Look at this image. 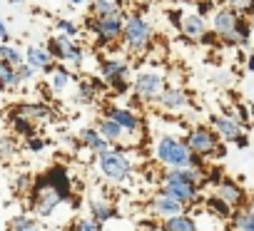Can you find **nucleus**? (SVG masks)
Returning a JSON list of instances; mask_svg holds the SVG:
<instances>
[{"label":"nucleus","mask_w":254,"mask_h":231,"mask_svg":"<svg viewBox=\"0 0 254 231\" xmlns=\"http://www.w3.org/2000/svg\"><path fill=\"white\" fill-rule=\"evenodd\" d=\"M204 186V172L199 169H162L157 177V191L177 199L187 209L199 204Z\"/></svg>","instance_id":"1"},{"label":"nucleus","mask_w":254,"mask_h":231,"mask_svg":"<svg viewBox=\"0 0 254 231\" xmlns=\"http://www.w3.org/2000/svg\"><path fill=\"white\" fill-rule=\"evenodd\" d=\"M152 159L162 167V169H192V149L187 147L185 137L172 135V132H162L155 137L152 142Z\"/></svg>","instance_id":"2"},{"label":"nucleus","mask_w":254,"mask_h":231,"mask_svg":"<svg viewBox=\"0 0 254 231\" xmlns=\"http://www.w3.org/2000/svg\"><path fill=\"white\" fill-rule=\"evenodd\" d=\"M130 149H122V147H110L107 152H102L100 157H95L97 164V174L105 184L110 186H125L135 177V164L132 157L127 154Z\"/></svg>","instance_id":"3"},{"label":"nucleus","mask_w":254,"mask_h":231,"mask_svg":"<svg viewBox=\"0 0 254 231\" xmlns=\"http://www.w3.org/2000/svg\"><path fill=\"white\" fill-rule=\"evenodd\" d=\"M155 43V28L142 13H127L125 18V30L120 45L130 52V55H145Z\"/></svg>","instance_id":"4"},{"label":"nucleus","mask_w":254,"mask_h":231,"mask_svg":"<svg viewBox=\"0 0 254 231\" xmlns=\"http://www.w3.org/2000/svg\"><path fill=\"white\" fill-rule=\"evenodd\" d=\"M167 85H170L167 82V72L162 67H142L132 77L135 99H140L142 104H157Z\"/></svg>","instance_id":"5"},{"label":"nucleus","mask_w":254,"mask_h":231,"mask_svg":"<svg viewBox=\"0 0 254 231\" xmlns=\"http://www.w3.org/2000/svg\"><path fill=\"white\" fill-rule=\"evenodd\" d=\"M63 204H67V201L45 182L43 174L33 179V189H30V194H28V206H30V211H33L38 219H50V216H55V211H58Z\"/></svg>","instance_id":"6"},{"label":"nucleus","mask_w":254,"mask_h":231,"mask_svg":"<svg viewBox=\"0 0 254 231\" xmlns=\"http://www.w3.org/2000/svg\"><path fill=\"white\" fill-rule=\"evenodd\" d=\"M125 18L127 13L120 15H110V18H85V30L95 38V47H110L115 43L122 40V30H125Z\"/></svg>","instance_id":"7"},{"label":"nucleus","mask_w":254,"mask_h":231,"mask_svg":"<svg viewBox=\"0 0 254 231\" xmlns=\"http://www.w3.org/2000/svg\"><path fill=\"white\" fill-rule=\"evenodd\" d=\"M185 142L192 149V154H199L204 159H222L224 157V147L222 139L217 137V132L207 125H194L185 132Z\"/></svg>","instance_id":"8"},{"label":"nucleus","mask_w":254,"mask_h":231,"mask_svg":"<svg viewBox=\"0 0 254 231\" xmlns=\"http://www.w3.org/2000/svg\"><path fill=\"white\" fill-rule=\"evenodd\" d=\"M100 77L115 94H125L127 90H132V77H130V65L127 60L110 55L100 60Z\"/></svg>","instance_id":"9"},{"label":"nucleus","mask_w":254,"mask_h":231,"mask_svg":"<svg viewBox=\"0 0 254 231\" xmlns=\"http://www.w3.org/2000/svg\"><path fill=\"white\" fill-rule=\"evenodd\" d=\"M45 47L50 50V55L55 57V62L67 65V67H82L85 50H82V45H80L75 38H67V35L55 33L53 38H48Z\"/></svg>","instance_id":"10"},{"label":"nucleus","mask_w":254,"mask_h":231,"mask_svg":"<svg viewBox=\"0 0 254 231\" xmlns=\"http://www.w3.org/2000/svg\"><path fill=\"white\" fill-rule=\"evenodd\" d=\"M85 206H87V214H90L92 219L102 221V224H110V221L117 219V206H115L112 196H110L105 189H92V191L87 194Z\"/></svg>","instance_id":"11"},{"label":"nucleus","mask_w":254,"mask_h":231,"mask_svg":"<svg viewBox=\"0 0 254 231\" xmlns=\"http://www.w3.org/2000/svg\"><path fill=\"white\" fill-rule=\"evenodd\" d=\"M102 114H107L110 120H115L127 135H130V137L140 144V135L145 132V130H142L140 112H135V109H130V107H117V104H112V107H107Z\"/></svg>","instance_id":"12"},{"label":"nucleus","mask_w":254,"mask_h":231,"mask_svg":"<svg viewBox=\"0 0 254 231\" xmlns=\"http://www.w3.org/2000/svg\"><path fill=\"white\" fill-rule=\"evenodd\" d=\"M43 177H45V182L65 199V201H75V186H72V177H70V172H67V167L65 164H53V167H48L45 172H43Z\"/></svg>","instance_id":"13"},{"label":"nucleus","mask_w":254,"mask_h":231,"mask_svg":"<svg viewBox=\"0 0 254 231\" xmlns=\"http://www.w3.org/2000/svg\"><path fill=\"white\" fill-rule=\"evenodd\" d=\"M212 194H214L217 199H222L224 204H229L232 209H242V206L249 201V196H247L244 186H242V184H237V182H234V179H229V177H224L217 186H212Z\"/></svg>","instance_id":"14"},{"label":"nucleus","mask_w":254,"mask_h":231,"mask_svg":"<svg viewBox=\"0 0 254 231\" xmlns=\"http://www.w3.org/2000/svg\"><path fill=\"white\" fill-rule=\"evenodd\" d=\"M157 104L165 112H170V114H182L185 109H190L192 99H190V94H187V90L182 85H167Z\"/></svg>","instance_id":"15"},{"label":"nucleus","mask_w":254,"mask_h":231,"mask_svg":"<svg viewBox=\"0 0 254 231\" xmlns=\"http://www.w3.org/2000/svg\"><path fill=\"white\" fill-rule=\"evenodd\" d=\"M209 127L217 132V137H219L224 144H237V142H239V137H242V135H247V132H244V127L232 117V114H214Z\"/></svg>","instance_id":"16"},{"label":"nucleus","mask_w":254,"mask_h":231,"mask_svg":"<svg viewBox=\"0 0 254 231\" xmlns=\"http://www.w3.org/2000/svg\"><path fill=\"white\" fill-rule=\"evenodd\" d=\"M95 127H97V132H100V135H102L112 147H122V149H127V144H137V142H135L130 135H127V132H125L115 120H110L107 114H102V117L97 120V125H95Z\"/></svg>","instance_id":"17"},{"label":"nucleus","mask_w":254,"mask_h":231,"mask_svg":"<svg viewBox=\"0 0 254 231\" xmlns=\"http://www.w3.org/2000/svg\"><path fill=\"white\" fill-rule=\"evenodd\" d=\"M237 20H239V15H237L229 5H224V8H217V10L212 13L209 28H212V33H214V35L219 38V43H222V40H227V38L234 33Z\"/></svg>","instance_id":"18"},{"label":"nucleus","mask_w":254,"mask_h":231,"mask_svg":"<svg viewBox=\"0 0 254 231\" xmlns=\"http://www.w3.org/2000/svg\"><path fill=\"white\" fill-rule=\"evenodd\" d=\"M187 211V206L185 204H180L177 199H172V196H167V194H162V191H157L152 199H150V214L152 216H157V219H172V216H177V214H185Z\"/></svg>","instance_id":"19"},{"label":"nucleus","mask_w":254,"mask_h":231,"mask_svg":"<svg viewBox=\"0 0 254 231\" xmlns=\"http://www.w3.org/2000/svg\"><path fill=\"white\" fill-rule=\"evenodd\" d=\"M105 80L100 77H80L77 85H75V94H72V102L75 104H92L100 94V90H105Z\"/></svg>","instance_id":"20"},{"label":"nucleus","mask_w":254,"mask_h":231,"mask_svg":"<svg viewBox=\"0 0 254 231\" xmlns=\"http://www.w3.org/2000/svg\"><path fill=\"white\" fill-rule=\"evenodd\" d=\"M13 114H20V117H28L35 125H45L53 120V107L45 102H20L10 109Z\"/></svg>","instance_id":"21"},{"label":"nucleus","mask_w":254,"mask_h":231,"mask_svg":"<svg viewBox=\"0 0 254 231\" xmlns=\"http://www.w3.org/2000/svg\"><path fill=\"white\" fill-rule=\"evenodd\" d=\"M25 62L33 67V70H38V72H45V75H50L53 70H55V57L50 55V50L45 47V45H28V50H25Z\"/></svg>","instance_id":"22"},{"label":"nucleus","mask_w":254,"mask_h":231,"mask_svg":"<svg viewBox=\"0 0 254 231\" xmlns=\"http://www.w3.org/2000/svg\"><path fill=\"white\" fill-rule=\"evenodd\" d=\"M182 35L187 38V40H192V43H202V38L209 33V23H207V18L204 15H199L197 10L194 13H185V18H182Z\"/></svg>","instance_id":"23"},{"label":"nucleus","mask_w":254,"mask_h":231,"mask_svg":"<svg viewBox=\"0 0 254 231\" xmlns=\"http://www.w3.org/2000/svg\"><path fill=\"white\" fill-rule=\"evenodd\" d=\"M77 144L82 147V149H87L90 154H95V157H100L102 152H107L112 144L97 132V127H82L80 132H77Z\"/></svg>","instance_id":"24"},{"label":"nucleus","mask_w":254,"mask_h":231,"mask_svg":"<svg viewBox=\"0 0 254 231\" xmlns=\"http://www.w3.org/2000/svg\"><path fill=\"white\" fill-rule=\"evenodd\" d=\"M70 85H72V72H70V67L58 62L55 70L48 75V87H50V92H53V94H63Z\"/></svg>","instance_id":"25"},{"label":"nucleus","mask_w":254,"mask_h":231,"mask_svg":"<svg viewBox=\"0 0 254 231\" xmlns=\"http://www.w3.org/2000/svg\"><path fill=\"white\" fill-rule=\"evenodd\" d=\"M229 224H232V231H254V196H249V201L234 211Z\"/></svg>","instance_id":"26"},{"label":"nucleus","mask_w":254,"mask_h":231,"mask_svg":"<svg viewBox=\"0 0 254 231\" xmlns=\"http://www.w3.org/2000/svg\"><path fill=\"white\" fill-rule=\"evenodd\" d=\"M23 87L20 77H18V67H13L10 62L5 60H0V92H5V94H13Z\"/></svg>","instance_id":"27"},{"label":"nucleus","mask_w":254,"mask_h":231,"mask_svg":"<svg viewBox=\"0 0 254 231\" xmlns=\"http://www.w3.org/2000/svg\"><path fill=\"white\" fill-rule=\"evenodd\" d=\"M160 231H199V224L190 211H185V214H177L172 219H165Z\"/></svg>","instance_id":"28"},{"label":"nucleus","mask_w":254,"mask_h":231,"mask_svg":"<svg viewBox=\"0 0 254 231\" xmlns=\"http://www.w3.org/2000/svg\"><path fill=\"white\" fill-rule=\"evenodd\" d=\"M125 13L120 0H92L90 3V15L92 18H110V15H120Z\"/></svg>","instance_id":"29"},{"label":"nucleus","mask_w":254,"mask_h":231,"mask_svg":"<svg viewBox=\"0 0 254 231\" xmlns=\"http://www.w3.org/2000/svg\"><path fill=\"white\" fill-rule=\"evenodd\" d=\"M10 130H13V135H18V137H23V139H30L33 135H38V125L35 122H30L28 117H20V114H13L10 112Z\"/></svg>","instance_id":"30"},{"label":"nucleus","mask_w":254,"mask_h":231,"mask_svg":"<svg viewBox=\"0 0 254 231\" xmlns=\"http://www.w3.org/2000/svg\"><path fill=\"white\" fill-rule=\"evenodd\" d=\"M204 209H207L212 216L222 219V221H232V216H234V211H237V209H232L229 204H224L222 199H217L214 194H209V196H207V201H204Z\"/></svg>","instance_id":"31"},{"label":"nucleus","mask_w":254,"mask_h":231,"mask_svg":"<svg viewBox=\"0 0 254 231\" xmlns=\"http://www.w3.org/2000/svg\"><path fill=\"white\" fill-rule=\"evenodd\" d=\"M8 231H43L35 214H15L8 224Z\"/></svg>","instance_id":"32"},{"label":"nucleus","mask_w":254,"mask_h":231,"mask_svg":"<svg viewBox=\"0 0 254 231\" xmlns=\"http://www.w3.org/2000/svg\"><path fill=\"white\" fill-rule=\"evenodd\" d=\"M0 60L10 62L13 67H20V65H25V50H20L10 43H0Z\"/></svg>","instance_id":"33"},{"label":"nucleus","mask_w":254,"mask_h":231,"mask_svg":"<svg viewBox=\"0 0 254 231\" xmlns=\"http://www.w3.org/2000/svg\"><path fill=\"white\" fill-rule=\"evenodd\" d=\"M234 35H237L239 50H242V47H247L249 43H254V35H252V20H249L247 15H239L237 28H234Z\"/></svg>","instance_id":"34"},{"label":"nucleus","mask_w":254,"mask_h":231,"mask_svg":"<svg viewBox=\"0 0 254 231\" xmlns=\"http://www.w3.org/2000/svg\"><path fill=\"white\" fill-rule=\"evenodd\" d=\"M70 231H105V224L92 219L90 214L87 216H75L72 224H70Z\"/></svg>","instance_id":"35"},{"label":"nucleus","mask_w":254,"mask_h":231,"mask_svg":"<svg viewBox=\"0 0 254 231\" xmlns=\"http://www.w3.org/2000/svg\"><path fill=\"white\" fill-rule=\"evenodd\" d=\"M55 33L60 35H67V38H80V25L70 18H55Z\"/></svg>","instance_id":"36"},{"label":"nucleus","mask_w":254,"mask_h":231,"mask_svg":"<svg viewBox=\"0 0 254 231\" xmlns=\"http://www.w3.org/2000/svg\"><path fill=\"white\" fill-rule=\"evenodd\" d=\"M227 5L237 15H254V0H227Z\"/></svg>","instance_id":"37"},{"label":"nucleus","mask_w":254,"mask_h":231,"mask_svg":"<svg viewBox=\"0 0 254 231\" xmlns=\"http://www.w3.org/2000/svg\"><path fill=\"white\" fill-rule=\"evenodd\" d=\"M18 152V142L13 137H0V159H10Z\"/></svg>","instance_id":"38"},{"label":"nucleus","mask_w":254,"mask_h":231,"mask_svg":"<svg viewBox=\"0 0 254 231\" xmlns=\"http://www.w3.org/2000/svg\"><path fill=\"white\" fill-rule=\"evenodd\" d=\"M45 147H48V139H45V137H40V135H33L30 139H25V149H28V152H33V154H40Z\"/></svg>","instance_id":"39"},{"label":"nucleus","mask_w":254,"mask_h":231,"mask_svg":"<svg viewBox=\"0 0 254 231\" xmlns=\"http://www.w3.org/2000/svg\"><path fill=\"white\" fill-rule=\"evenodd\" d=\"M35 72H38V70H33V67H30L28 62L18 67V77H20V82H23V85H28V82H33V80H35Z\"/></svg>","instance_id":"40"},{"label":"nucleus","mask_w":254,"mask_h":231,"mask_svg":"<svg viewBox=\"0 0 254 231\" xmlns=\"http://www.w3.org/2000/svg\"><path fill=\"white\" fill-rule=\"evenodd\" d=\"M167 18H170V23H172L175 28H182V18H185V13H182V10H167Z\"/></svg>","instance_id":"41"},{"label":"nucleus","mask_w":254,"mask_h":231,"mask_svg":"<svg viewBox=\"0 0 254 231\" xmlns=\"http://www.w3.org/2000/svg\"><path fill=\"white\" fill-rule=\"evenodd\" d=\"M0 43H10V28L3 18H0Z\"/></svg>","instance_id":"42"},{"label":"nucleus","mask_w":254,"mask_h":231,"mask_svg":"<svg viewBox=\"0 0 254 231\" xmlns=\"http://www.w3.org/2000/svg\"><path fill=\"white\" fill-rule=\"evenodd\" d=\"M67 3H70L72 8H82V5H90L92 0H67Z\"/></svg>","instance_id":"43"},{"label":"nucleus","mask_w":254,"mask_h":231,"mask_svg":"<svg viewBox=\"0 0 254 231\" xmlns=\"http://www.w3.org/2000/svg\"><path fill=\"white\" fill-rule=\"evenodd\" d=\"M237 147H239V149H247V147H249V137H247V135H242V137H239V142H237Z\"/></svg>","instance_id":"44"},{"label":"nucleus","mask_w":254,"mask_h":231,"mask_svg":"<svg viewBox=\"0 0 254 231\" xmlns=\"http://www.w3.org/2000/svg\"><path fill=\"white\" fill-rule=\"evenodd\" d=\"M249 70H252V72H254V52H252V55H249Z\"/></svg>","instance_id":"45"},{"label":"nucleus","mask_w":254,"mask_h":231,"mask_svg":"<svg viewBox=\"0 0 254 231\" xmlns=\"http://www.w3.org/2000/svg\"><path fill=\"white\" fill-rule=\"evenodd\" d=\"M10 5H23V0H8Z\"/></svg>","instance_id":"46"},{"label":"nucleus","mask_w":254,"mask_h":231,"mask_svg":"<svg viewBox=\"0 0 254 231\" xmlns=\"http://www.w3.org/2000/svg\"><path fill=\"white\" fill-rule=\"evenodd\" d=\"M122 3H137V0H120V5H122Z\"/></svg>","instance_id":"47"},{"label":"nucleus","mask_w":254,"mask_h":231,"mask_svg":"<svg viewBox=\"0 0 254 231\" xmlns=\"http://www.w3.org/2000/svg\"><path fill=\"white\" fill-rule=\"evenodd\" d=\"M252 35H254V18H252Z\"/></svg>","instance_id":"48"},{"label":"nucleus","mask_w":254,"mask_h":231,"mask_svg":"<svg viewBox=\"0 0 254 231\" xmlns=\"http://www.w3.org/2000/svg\"><path fill=\"white\" fill-rule=\"evenodd\" d=\"M177 3H185V0H177Z\"/></svg>","instance_id":"49"}]
</instances>
